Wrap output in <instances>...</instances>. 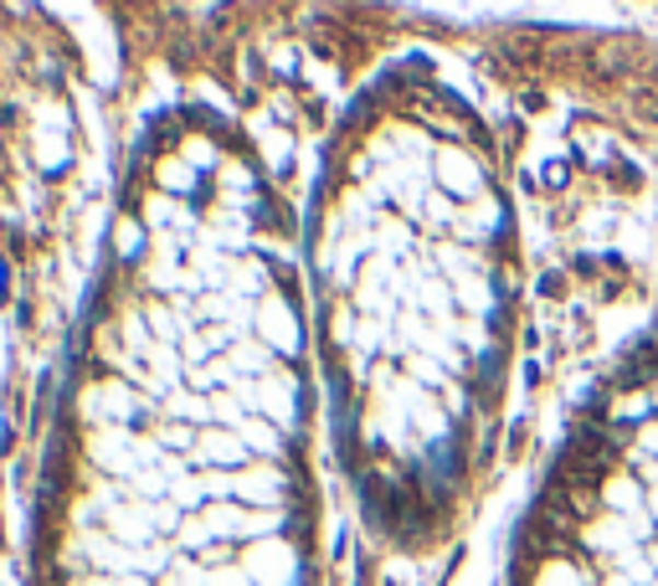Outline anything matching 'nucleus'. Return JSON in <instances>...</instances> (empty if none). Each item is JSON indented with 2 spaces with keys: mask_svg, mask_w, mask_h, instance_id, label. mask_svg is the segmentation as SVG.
Listing matches in <instances>:
<instances>
[{
  "mask_svg": "<svg viewBox=\"0 0 658 586\" xmlns=\"http://www.w3.org/2000/svg\"><path fill=\"white\" fill-rule=\"evenodd\" d=\"M108 530H114L118 540H129V545H145L154 530V509H145V504H118V509H108Z\"/></svg>",
  "mask_w": 658,
  "mask_h": 586,
  "instance_id": "obj_1",
  "label": "nucleus"
},
{
  "mask_svg": "<svg viewBox=\"0 0 658 586\" xmlns=\"http://www.w3.org/2000/svg\"><path fill=\"white\" fill-rule=\"evenodd\" d=\"M236 499H253V504H278L284 499V479L273 469L257 473H236Z\"/></svg>",
  "mask_w": 658,
  "mask_h": 586,
  "instance_id": "obj_2",
  "label": "nucleus"
},
{
  "mask_svg": "<svg viewBox=\"0 0 658 586\" xmlns=\"http://www.w3.org/2000/svg\"><path fill=\"white\" fill-rule=\"evenodd\" d=\"M196 458H201V463H242V458H247V443H242V433H201Z\"/></svg>",
  "mask_w": 658,
  "mask_h": 586,
  "instance_id": "obj_3",
  "label": "nucleus"
},
{
  "mask_svg": "<svg viewBox=\"0 0 658 586\" xmlns=\"http://www.w3.org/2000/svg\"><path fill=\"white\" fill-rule=\"evenodd\" d=\"M273 314H278V319H263V324H268V335L278 340V345H288V351H293V340H299V330H293V319L284 314V303H273Z\"/></svg>",
  "mask_w": 658,
  "mask_h": 586,
  "instance_id": "obj_4",
  "label": "nucleus"
},
{
  "mask_svg": "<svg viewBox=\"0 0 658 586\" xmlns=\"http://www.w3.org/2000/svg\"><path fill=\"white\" fill-rule=\"evenodd\" d=\"M160 443H165V448H201V443H196V433H191V427H181V422L160 427Z\"/></svg>",
  "mask_w": 658,
  "mask_h": 586,
  "instance_id": "obj_5",
  "label": "nucleus"
},
{
  "mask_svg": "<svg viewBox=\"0 0 658 586\" xmlns=\"http://www.w3.org/2000/svg\"><path fill=\"white\" fill-rule=\"evenodd\" d=\"M165 406L175 412V417H206V402H196L191 391H175V397H170Z\"/></svg>",
  "mask_w": 658,
  "mask_h": 586,
  "instance_id": "obj_6",
  "label": "nucleus"
},
{
  "mask_svg": "<svg viewBox=\"0 0 658 586\" xmlns=\"http://www.w3.org/2000/svg\"><path fill=\"white\" fill-rule=\"evenodd\" d=\"M175 185V191H191V170L181 165V160H165V165H160V185Z\"/></svg>",
  "mask_w": 658,
  "mask_h": 586,
  "instance_id": "obj_7",
  "label": "nucleus"
},
{
  "mask_svg": "<svg viewBox=\"0 0 658 586\" xmlns=\"http://www.w3.org/2000/svg\"><path fill=\"white\" fill-rule=\"evenodd\" d=\"M211 150H217L211 139H206V145H201V139H191V145H186V154H191V160H196V165H201V160H206V165H211V160H217V154H211Z\"/></svg>",
  "mask_w": 658,
  "mask_h": 586,
  "instance_id": "obj_8",
  "label": "nucleus"
},
{
  "mask_svg": "<svg viewBox=\"0 0 658 586\" xmlns=\"http://www.w3.org/2000/svg\"><path fill=\"white\" fill-rule=\"evenodd\" d=\"M139 227H135V221H124V227H118V252H135L139 248Z\"/></svg>",
  "mask_w": 658,
  "mask_h": 586,
  "instance_id": "obj_9",
  "label": "nucleus"
},
{
  "mask_svg": "<svg viewBox=\"0 0 658 586\" xmlns=\"http://www.w3.org/2000/svg\"><path fill=\"white\" fill-rule=\"evenodd\" d=\"M206 586H253V582H236L232 571H211V576H206Z\"/></svg>",
  "mask_w": 658,
  "mask_h": 586,
  "instance_id": "obj_10",
  "label": "nucleus"
},
{
  "mask_svg": "<svg viewBox=\"0 0 658 586\" xmlns=\"http://www.w3.org/2000/svg\"><path fill=\"white\" fill-rule=\"evenodd\" d=\"M108 586H145V582H135V576H129V582H108Z\"/></svg>",
  "mask_w": 658,
  "mask_h": 586,
  "instance_id": "obj_11",
  "label": "nucleus"
}]
</instances>
